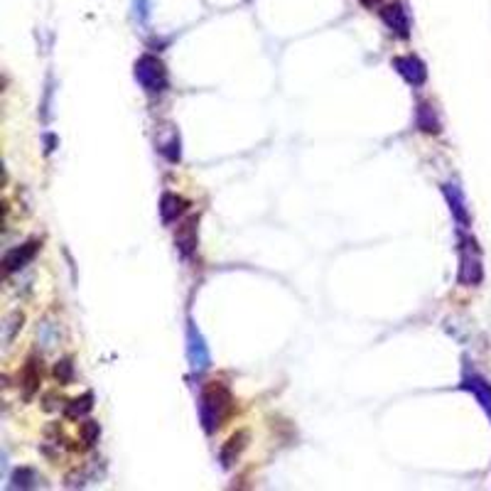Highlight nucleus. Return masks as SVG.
<instances>
[{
    "label": "nucleus",
    "instance_id": "obj_19",
    "mask_svg": "<svg viewBox=\"0 0 491 491\" xmlns=\"http://www.w3.org/2000/svg\"><path fill=\"white\" fill-rule=\"evenodd\" d=\"M22 322H25V317H22V312H10V317H8L6 322V341L10 344L13 339H15V334L22 329Z\"/></svg>",
    "mask_w": 491,
    "mask_h": 491
},
{
    "label": "nucleus",
    "instance_id": "obj_15",
    "mask_svg": "<svg viewBox=\"0 0 491 491\" xmlns=\"http://www.w3.org/2000/svg\"><path fill=\"white\" fill-rule=\"evenodd\" d=\"M91 408H93V396L91 393H84L81 398L69 400L67 408H64V413H67V418L79 420V418H84L86 413H91Z\"/></svg>",
    "mask_w": 491,
    "mask_h": 491
},
{
    "label": "nucleus",
    "instance_id": "obj_3",
    "mask_svg": "<svg viewBox=\"0 0 491 491\" xmlns=\"http://www.w3.org/2000/svg\"><path fill=\"white\" fill-rule=\"evenodd\" d=\"M484 278V268H481V256L476 249L474 238H462L460 246V283L462 285H479Z\"/></svg>",
    "mask_w": 491,
    "mask_h": 491
},
{
    "label": "nucleus",
    "instance_id": "obj_22",
    "mask_svg": "<svg viewBox=\"0 0 491 491\" xmlns=\"http://www.w3.org/2000/svg\"><path fill=\"white\" fill-rule=\"evenodd\" d=\"M361 3L368 8V10H378V8H381L383 3H388V0H361Z\"/></svg>",
    "mask_w": 491,
    "mask_h": 491
},
{
    "label": "nucleus",
    "instance_id": "obj_17",
    "mask_svg": "<svg viewBox=\"0 0 491 491\" xmlns=\"http://www.w3.org/2000/svg\"><path fill=\"white\" fill-rule=\"evenodd\" d=\"M160 153L170 162H180V138L175 130L170 133V140H160Z\"/></svg>",
    "mask_w": 491,
    "mask_h": 491
},
{
    "label": "nucleus",
    "instance_id": "obj_9",
    "mask_svg": "<svg viewBox=\"0 0 491 491\" xmlns=\"http://www.w3.org/2000/svg\"><path fill=\"white\" fill-rule=\"evenodd\" d=\"M246 447H249V432H246V430H238V432H233L231 437L224 442L221 452H219V460H221V465L226 467V469H228V467H233Z\"/></svg>",
    "mask_w": 491,
    "mask_h": 491
},
{
    "label": "nucleus",
    "instance_id": "obj_11",
    "mask_svg": "<svg viewBox=\"0 0 491 491\" xmlns=\"http://www.w3.org/2000/svg\"><path fill=\"white\" fill-rule=\"evenodd\" d=\"M442 192H445L447 196V204H450L452 214H455L457 224H460L462 228L469 226L471 217H469V209H467V202H465V194H462V189L457 185H442Z\"/></svg>",
    "mask_w": 491,
    "mask_h": 491
},
{
    "label": "nucleus",
    "instance_id": "obj_12",
    "mask_svg": "<svg viewBox=\"0 0 491 491\" xmlns=\"http://www.w3.org/2000/svg\"><path fill=\"white\" fill-rule=\"evenodd\" d=\"M187 207H189V202H187L185 196L172 194V192H167V194H162V202H160L162 221H165V224L177 221V219H180L182 214L187 212Z\"/></svg>",
    "mask_w": 491,
    "mask_h": 491
},
{
    "label": "nucleus",
    "instance_id": "obj_10",
    "mask_svg": "<svg viewBox=\"0 0 491 491\" xmlns=\"http://www.w3.org/2000/svg\"><path fill=\"white\" fill-rule=\"evenodd\" d=\"M196 224L199 219L196 217H189L182 226H177V233H175V246L185 258H189L192 254L196 251Z\"/></svg>",
    "mask_w": 491,
    "mask_h": 491
},
{
    "label": "nucleus",
    "instance_id": "obj_21",
    "mask_svg": "<svg viewBox=\"0 0 491 491\" xmlns=\"http://www.w3.org/2000/svg\"><path fill=\"white\" fill-rule=\"evenodd\" d=\"M133 10L140 22H148V17H150V0H133Z\"/></svg>",
    "mask_w": 491,
    "mask_h": 491
},
{
    "label": "nucleus",
    "instance_id": "obj_16",
    "mask_svg": "<svg viewBox=\"0 0 491 491\" xmlns=\"http://www.w3.org/2000/svg\"><path fill=\"white\" fill-rule=\"evenodd\" d=\"M79 435H81L84 447H93L98 442V437H101V425H98L96 420H84V423L79 425Z\"/></svg>",
    "mask_w": 491,
    "mask_h": 491
},
{
    "label": "nucleus",
    "instance_id": "obj_6",
    "mask_svg": "<svg viewBox=\"0 0 491 491\" xmlns=\"http://www.w3.org/2000/svg\"><path fill=\"white\" fill-rule=\"evenodd\" d=\"M378 15H381V20L391 27V32H396L398 37H403L405 40V37L410 35L408 15H405L403 6H400L398 0H388V3H383V6L378 8Z\"/></svg>",
    "mask_w": 491,
    "mask_h": 491
},
{
    "label": "nucleus",
    "instance_id": "obj_18",
    "mask_svg": "<svg viewBox=\"0 0 491 491\" xmlns=\"http://www.w3.org/2000/svg\"><path fill=\"white\" fill-rule=\"evenodd\" d=\"M54 378H57L62 386H69V383L74 381V364L69 361V359L57 361V366H54Z\"/></svg>",
    "mask_w": 491,
    "mask_h": 491
},
{
    "label": "nucleus",
    "instance_id": "obj_14",
    "mask_svg": "<svg viewBox=\"0 0 491 491\" xmlns=\"http://www.w3.org/2000/svg\"><path fill=\"white\" fill-rule=\"evenodd\" d=\"M415 123H418V128L423 133H432V135L439 133V120L435 116V109L430 104H425V101H420L418 109H415Z\"/></svg>",
    "mask_w": 491,
    "mask_h": 491
},
{
    "label": "nucleus",
    "instance_id": "obj_4",
    "mask_svg": "<svg viewBox=\"0 0 491 491\" xmlns=\"http://www.w3.org/2000/svg\"><path fill=\"white\" fill-rule=\"evenodd\" d=\"M187 359H189V366L194 371H207L212 366V352H209L207 341H204L202 332L196 329L194 322L187 325Z\"/></svg>",
    "mask_w": 491,
    "mask_h": 491
},
{
    "label": "nucleus",
    "instance_id": "obj_7",
    "mask_svg": "<svg viewBox=\"0 0 491 491\" xmlns=\"http://www.w3.org/2000/svg\"><path fill=\"white\" fill-rule=\"evenodd\" d=\"M393 67L410 86H423L428 81V67L420 62L415 54H405V57H396L393 59Z\"/></svg>",
    "mask_w": 491,
    "mask_h": 491
},
{
    "label": "nucleus",
    "instance_id": "obj_1",
    "mask_svg": "<svg viewBox=\"0 0 491 491\" xmlns=\"http://www.w3.org/2000/svg\"><path fill=\"white\" fill-rule=\"evenodd\" d=\"M233 413V396L224 383H209L202 393V403H199V418L209 435L217 432Z\"/></svg>",
    "mask_w": 491,
    "mask_h": 491
},
{
    "label": "nucleus",
    "instance_id": "obj_20",
    "mask_svg": "<svg viewBox=\"0 0 491 491\" xmlns=\"http://www.w3.org/2000/svg\"><path fill=\"white\" fill-rule=\"evenodd\" d=\"M13 481L15 484L13 486H35V481H37V474L32 469H27V467H20V469H15V474H13Z\"/></svg>",
    "mask_w": 491,
    "mask_h": 491
},
{
    "label": "nucleus",
    "instance_id": "obj_8",
    "mask_svg": "<svg viewBox=\"0 0 491 491\" xmlns=\"http://www.w3.org/2000/svg\"><path fill=\"white\" fill-rule=\"evenodd\" d=\"M40 246H42L40 241H27V243H22V246H17V249L8 251L6 258H3V268H6V275L17 273V270L25 268V265L37 256Z\"/></svg>",
    "mask_w": 491,
    "mask_h": 491
},
{
    "label": "nucleus",
    "instance_id": "obj_13",
    "mask_svg": "<svg viewBox=\"0 0 491 491\" xmlns=\"http://www.w3.org/2000/svg\"><path fill=\"white\" fill-rule=\"evenodd\" d=\"M40 383H42L40 361H37V359H27V364L22 366V371H20V386H22V391H25L27 398H30L32 393L40 388Z\"/></svg>",
    "mask_w": 491,
    "mask_h": 491
},
{
    "label": "nucleus",
    "instance_id": "obj_5",
    "mask_svg": "<svg viewBox=\"0 0 491 491\" xmlns=\"http://www.w3.org/2000/svg\"><path fill=\"white\" fill-rule=\"evenodd\" d=\"M462 388H465L467 393H471L476 398V403L484 408V413L489 415V420H491V383L486 381L481 373H476V371H469L467 368L465 371V376H462V383H460Z\"/></svg>",
    "mask_w": 491,
    "mask_h": 491
},
{
    "label": "nucleus",
    "instance_id": "obj_2",
    "mask_svg": "<svg viewBox=\"0 0 491 491\" xmlns=\"http://www.w3.org/2000/svg\"><path fill=\"white\" fill-rule=\"evenodd\" d=\"M135 81L145 88L148 93H160L167 88V69L162 64V59H157L155 54H143L135 62Z\"/></svg>",
    "mask_w": 491,
    "mask_h": 491
}]
</instances>
